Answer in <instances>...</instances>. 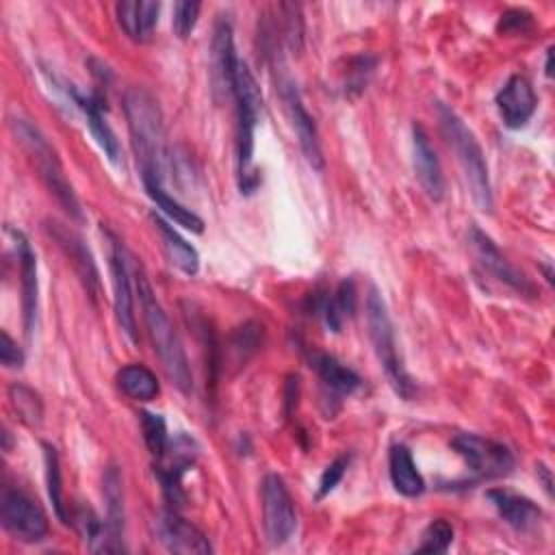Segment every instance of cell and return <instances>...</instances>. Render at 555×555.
<instances>
[{
    "label": "cell",
    "instance_id": "obj_21",
    "mask_svg": "<svg viewBox=\"0 0 555 555\" xmlns=\"http://www.w3.org/2000/svg\"><path fill=\"white\" fill-rule=\"evenodd\" d=\"M486 496L496 509V514L516 531H531L533 527H538L542 518V509L522 494L494 488V490H488Z\"/></svg>",
    "mask_w": 555,
    "mask_h": 555
},
{
    "label": "cell",
    "instance_id": "obj_25",
    "mask_svg": "<svg viewBox=\"0 0 555 555\" xmlns=\"http://www.w3.org/2000/svg\"><path fill=\"white\" fill-rule=\"evenodd\" d=\"M104 501H106V535H108V553L124 551L121 533H124V490L121 477L115 466H108L104 473Z\"/></svg>",
    "mask_w": 555,
    "mask_h": 555
},
{
    "label": "cell",
    "instance_id": "obj_16",
    "mask_svg": "<svg viewBox=\"0 0 555 555\" xmlns=\"http://www.w3.org/2000/svg\"><path fill=\"white\" fill-rule=\"evenodd\" d=\"M46 230L59 243V247L65 251V256L69 258L74 271L78 273L87 295L95 301L100 297V273H98L95 260H93L89 247L85 245V241L74 230H69L67 225H63L59 221H48Z\"/></svg>",
    "mask_w": 555,
    "mask_h": 555
},
{
    "label": "cell",
    "instance_id": "obj_2",
    "mask_svg": "<svg viewBox=\"0 0 555 555\" xmlns=\"http://www.w3.org/2000/svg\"><path fill=\"white\" fill-rule=\"evenodd\" d=\"M124 113L141 176H154L163 180L167 145L158 100L143 87H130L124 93Z\"/></svg>",
    "mask_w": 555,
    "mask_h": 555
},
{
    "label": "cell",
    "instance_id": "obj_1",
    "mask_svg": "<svg viewBox=\"0 0 555 555\" xmlns=\"http://www.w3.org/2000/svg\"><path fill=\"white\" fill-rule=\"evenodd\" d=\"M134 280H137L139 304H141V310H143V321H145L147 336L152 340L154 353L158 356V360H160L167 377L171 379V384L180 392L189 395L193 390V373H191V364H189L186 351L182 347V340H180L173 323L169 321L165 308L156 299L141 264L134 271Z\"/></svg>",
    "mask_w": 555,
    "mask_h": 555
},
{
    "label": "cell",
    "instance_id": "obj_9",
    "mask_svg": "<svg viewBox=\"0 0 555 555\" xmlns=\"http://www.w3.org/2000/svg\"><path fill=\"white\" fill-rule=\"evenodd\" d=\"M195 457L197 442L186 434H178L173 440L169 438L167 451L156 460L154 473L160 481L163 496L171 509H178L186 499L182 490V475L195 464Z\"/></svg>",
    "mask_w": 555,
    "mask_h": 555
},
{
    "label": "cell",
    "instance_id": "obj_12",
    "mask_svg": "<svg viewBox=\"0 0 555 555\" xmlns=\"http://www.w3.org/2000/svg\"><path fill=\"white\" fill-rule=\"evenodd\" d=\"M278 85H280V95H282V102L286 106L288 119H291V124L295 128L301 154H304V158L308 160V165L312 169L321 171L325 160H323V150H321V141H319V132H317L314 119L308 113V108L304 106L301 93H299L297 85L291 78L284 76V78L278 80Z\"/></svg>",
    "mask_w": 555,
    "mask_h": 555
},
{
    "label": "cell",
    "instance_id": "obj_19",
    "mask_svg": "<svg viewBox=\"0 0 555 555\" xmlns=\"http://www.w3.org/2000/svg\"><path fill=\"white\" fill-rule=\"evenodd\" d=\"M7 232L15 241V251H17V262H20V288H22V317H24V332L30 338L37 321V258L35 251L28 243V238L13 228H7Z\"/></svg>",
    "mask_w": 555,
    "mask_h": 555
},
{
    "label": "cell",
    "instance_id": "obj_33",
    "mask_svg": "<svg viewBox=\"0 0 555 555\" xmlns=\"http://www.w3.org/2000/svg\"><path fill=\"white\" fill-rule=\"evenodd\" d=\"M453 542V527L451 522L442 520V518H436L431 520L423 535H421V544L416 546L418 553H444Z\"/></svg>",
    "mask_w": 555,
    "mask_h": 555
},
{
    "label": "cell",
    "instance_id": "obj_15",
    "mask_svg": "<svg viewBox=\"0 0 555 555\" xmlns=\"http://www.w3.org/2000/svg\"><path fill=\"white\" fill-rule=\"evenodd\" d=\"M156 538L169 553L182 555H208L212 551L208 538L186 518L178 514V509L163 512L156 522Z\"/></svg>",
    "mask_w": 555,
    "mask_h": 555
},
{
    "label": "cell",
    "instance_id": "obj_36",
    "mask_svg": "<svg viewBox=\"0 0 555 555\" xmlns=\"http://www.w3.org/2000/svg\"><path fill=\"white\" fill-rule=\"evenodd\" d=\"M531 26H533L531 13H527L525 9H509L499 20V33H505V35L527 33Z\"/></svg>",
    "mask_w": 555,
    "mask_h": 555
},
{
    "label": "cell",
    "instance_id": "obj_18",
    "mask_svg": "<svg viewBox=\"0 0 555 555\" xmlns=\"http://www.w3.org/2000/svg\"><path fill=\"white\" fill-rule=\"evenodd\" d=\"M67 95L72 98V102L82 111L85 119H87V126H89V132L91 137L98 141V145L102 147V152L108 156L111 163H119V141L115 137V132L111 130L106 117H104V111H106V102L102 100V95L95 91V93H82L78 91L74 85H67L65 87Z\"/></svg>",
    "mask_w": 555,
    "mask_h": 555
},
{
    "label": "cell",
    "instance_id": "obj_17",
    "mask_svg": "<svg viewBox=\"0 0 555 555\" xmlns=\"http://www.w3.org/2000/svg\"><path fill=\"white\" fill-rule=\"evenodd\" d=\"M494 104H496V111L501 115V121L512 128V130H518L522 128L531 115L535 113V93H533V87L531 82L520 76V74H514L509 76V80L499 89L496 98H494Z\"/></svg>",
    "mask_w": 555,
    "mask_h": 555
},
{
    "label": "cell",
    "instance_id": "obj_10",
    "mask_svg": "<svg viewBox=\"0 0 555 555\" xmlns=\"http://www.w3.org/2000/svg\"><path fill=\"white\" fill-rule=\"evenodd\" d=\"M2 527L20 542H39L48 533L43 509L22 490H4L0 501Z\"/></svg>",
    "mask_w": 555,
    "mask_h": 555
},
{
    "label": "cell",
    "instance_id": "obj_38",
    "mask_svg": "<svg viewBox=\"0 0 555 555\" xmlns=\"http://www.w3.org/2000/svg\"><path fill=\"white\" fill-rule=\"evenodd\" d=\"M538 475H542V479H544V488H546V492L551 494V473H548V468H546L544 464H540V466H538Z\"/></svg>",
    "mask_w": 555,
    "mask_h": 555
},
{
    "label": "cell",
    "instance_id": "obj_26",
    "mask_svg": "<svg viewBox=\"0 0 555 555\" xmlns=\"http://www.w3.org/2000/svg\"><path fill=\"white\" fill-rule=\"evenodd\" d=\"M150 219H152V223H154V228H156V232L163 241V249H165L169 262L176 269H180L182 273L195 275L197 269H199V256H197L195 247L191 243H186L160 215L152 212Z\"/></svg>",
    "mask_w": 555,
    "mask_h": 555
},
{
    "label": "cell",
    "instance_id": "obj_31",
    "mask_svg": "<svg viewBox=\"0 0 555 555\" xmlns=\"http://www.w3.org/2000/svg\"><path fill=\"white\" fill-rule=\"evenodd\" d=\"M43 464H46V483H48V496L52 503V509L56 514V518L67 525L69 514L63 501V479H61V464H59V453L52 444L43 442Z\"/></svg>",
    "mask_w": 555,
    "mask_h": 555
},
{
    "label": "cell",
    "instance_id": "obj_22",
    "mask_svg": "<svg viewBox=\"0 0 555 555\" xmlns=\"http://www.w3.org/2000/svg\"><path fill=\"white\" fill-rule=\"evenodd\" d=\"M117 22L121 30L132 39V41H147L152 37V30L158 22L160 13V2L152 0H124L117 2L115 7Z\"/></svg>",
    "mask_w": 555,
    "mask_h": 555
},
{
    "label": "cell",
    "instance_id": "obj_37",
    "mask_svg": "<svg viewBox=\"0 0 555 555\" xmlns=\"http://www.w3.org/2000/svg\"><path fill=\"white\" fill-rule=\"evenodd\" d=\"M0 362L7 366V369H20L24 364V353L22 349L17 347V343L9 336L7 330H2L0 334Z\"/></svg>",
    "mask_w": 555,
    "mask_h": 555
},
{
    "label": "cell",
    "instance_id": "obj_11",
    "mask_svg": "<svg viewBox=\"0 0 555 555\" xmlns=\"http://www.w3.org/2000/svg\"><path fill=\"white\" fill-rule=\"evenodd\" d=\"M468 243L473 247L477 262L481 264V269L486 273H490L494 280H499L507 288L516 291L518 295H525L531 299L538 297V291L531 284V280L525 273H520L512 262H507V258L501 254V249L494 245V241L486 232H481L477 225L470 228Z\"/></svg>",
    "mask_w": 555,
    "mask_h": 555
},
{
    "label": "cell",
    "instance_id": "obj_30",
    "mask_svg": "<svg viewBox=\"0 0 555 555\" xmlns=\"http://www.w3.org/2000/svg\"><path fill=\"white\" fill-rule=\"evenodd\" d=\"M9 401L20 421L28 427H39L43 421V403L41 397L26 384H11L9 386Z\"/></svg>",
    "mask_w": 555,
    "mask_h": 555
},
{
    "label": "cell",
    "instance_id": "obj_6",
    "mask_svg": "<svg viewBox=\"0 0 555 555\" xmlns=\"http://www.w3.org/2000/svg\"><path fill=\"white\" fill-rule=\"evenodd\" d=\"M11 126H13L15 137L20 139V143L26 147V152L35 160L37 171H39L43 184L48 186V191L54 195V199L63 206L65 212H69V217L82 219L78 197L67 180V176L63 173L61 160H59L54 147L48 143V139L39 132L37 126H33L26 119H13Z\"/></svg>",
    "mask_w": 555,
    "mask_h": 555
},
{
    "label": "cell",
    "instance_id": "obj_32",
    "mask_svg": "<svg viewBox=\"0 0 555 555\" xmlns=\"http://www.w3.org/2000/svg\"><path fill=\"white\" fill-rule=\"evenodd\" d=\"M139 416H141V431H143L145 447L158 460L167 451V444H169L167 423L160 414H154V412H141Z\"/></svg>",
    "mask_w": 555,
    "mask_h": 555
},
{
    "label": "cell",
    "instance_id": "obj_39",
    "mask_svg": "<svg viewBox=\"0 0 555 555\" xmlns=\"http://www.w3.org/2000/svg\"><path fill=\"white\" fill-rule=\"evenodd\" d=\"M551 59H553V48H548V50H546V67H544V69H546V76H551V74H553V69H551V65H553V63H551Z\"/></svg>",
    "mask_w": 555,
    "mask_h": 555
},
{
    "label": "cell",
    "instance_id": "obj_7",
    "mask_svg": "<svg viewBox=\"0 0 555 555\" xmlns=\"http://www.w3.org/2000/svg\"><path fill=\"white\" fill-rule=\"evenodd\" d=\"M451 449L464 460L470 473L468 483L507 477L514 470L512 451L496 440L477 434H455L451 438Z\"/></svg>",
    "mask_w": 555,
    "mask_h": 555
},
{
    "label": "cell",
    "instance_id": "obj_5",
    "mask_svg": "<svg viewBox=\"0 0 555 555\" xmlns=\"http://www.w3.org/2000/svg\"><path fill=\"white\" fill-rule=\"evenodd\" d=\"M366 325H369V338L373 343L379 366L388 377V384L401 399H412L416 395V384L403 366L397 338H395V325L390 321L384 297L375 288H371L366 297Z\"/></svg>",
    "mask_w": 555,
    "mask_h": 555
},
{
    "label": "cell",
    "instance_id": "obj_24",
    "mask_svg": "<svg viewBox=\"0 0 555 555\" xmlns=\"http://www.w3.org/2000/svg\"><path fill=\"white\" fill-rule=\"evenodd\" d=\"M388 473L392 488L403 496H421L425 492V479L418 473L410 449L401 442L392 444L388 451Z\"/></svg>",
    "mask_w": 555,
    "mask_h": 555
},
{
    "label": "cell",
    "instance_id": "obj_8",
    "mask_svg": "<svg viewBox=\"0 0 555 555\" xmlns=\"http://www.w3.org/2000/svg\"><path fill=\"white\" fill-rule=\"evenodd\" d=\"M262 525L271 546L288 542L297 529L295 503L278 473H269L262 479Z\"/></svg>",
    "mask_w": 555,
    "mask_h": 555
},
{
    "label": "cell",
    "instance_id": "obj_28",
    "mask_svg": "<svg viewBox=\"0 0 555 555\" xmlns=\"http://www.w3.org/2000/svg\"><path fill=\"white\" fill-rule=\"evenodd\" d=\"M143 186L147 191V195L154 199V204L169 217L173 219L178 225L191 230V232H202L204 230V221L202 217H197L191 208H184L180 202H176L165 189H163V180L154 178V176H141Z\"/></svg>",
    "mask_w": 555,
    "mask_h": 555
},
{
    "label": "cell",
    "instance_id": "obj_23",
    "mask_svg": "<svg viewBox=\"0 0 555 555\" xmlns=\"http://www.w3.org/2000/svg\"><path fill=\"white\" fill-rule=\"evenodd\" d=\"M310 366L317 371L323 388L334 399L349 397L360 386V377L356 375V371H351L349 366H345L338 358H334L330 353L312 351L310 353Z\"/></svg>",
    "mask_w": 555,
    "mask_h": 555
},
{
    "label": "cell",
    "instance_id": "obj_35",
    "mask_svg": "<svg viewBox=\"0 0 555 555\" xmlns=\"http://www.w3.org/2000/svg\"><path fill=\"white\" fill-rule=\"evenodd\" d=\"M349 466V455H338L336 460H332L325 470L321 473V479H319V488H317V499H323L327 496L343 479L345 470Z\"/></svg>",
    "mask_w": 555,
    "mask_h": 555
},
{
    "label": "cell",
    "instance_id": "obj_20",
    "mask_svg": "<svg viewBox=\"0 0 555 555\" xmlns=\"http://www.w3.org/2000/svg\"><path fill=\"white\" fill-rule=\"evenodd\" d=\"M412 165L416 180L427 197L440 202L444 195V176L440 169V160L429 143V137L421 124L412 126Z\"/></svg>",
    "mask_w": 555,
    "mask_h": 555
},
{
    "label": "cell",
    "instance_id": "obj_14",
    "mask_svg": "<svg viewBox=\"0 0 555 555\" xmlns=\"http://www.w3.org/2000/svg\"><path fill=\"white\" fill-rule=\"evenodd\" d=\"M232 22L228 15L219 17L212 30L210 41V85L215 95H232L234 85V72L238 65V56L234 50V37H232Z\"/></svg>",
    "mask_w": 555,
    "mask_h": 555
},
{
    "label": "cell",
    "instance_id": "obj_3",
    "mask_svg": "<svg viewBox=\"0 0 555 555\" xmlns=\"http://www.w3.org/2000/svg\"><path fill=\"white\" fill-rule=\"evenodd\" d=\"M232 98L236 102V176L241 193L249 195L260 184V176L254 169V132L262 111V93L260 87L249 72L245 61H238L234 72Z\"/></svg>",
    "mask_w": 555,
    "mask_h": 555
},
{
    "label": "cell",
    "instance_id": "obj_27",
    "mask_svg": "<svg viewBox=\"0 0 555 555\" xmlns=\"http://www.w3.org/2000/svg\"><path fill=\"white\" fill-rule=\"evenodd\" d=\"M356 284L351 278L343 280L334 293H327L321 297V304H319V310L323 314V321L325 325L332 330V332H340L345 321L353 317L356 312Z\"/></svg>",
    "mask_w": 555,
    "mask_h": 555
},
{
    "label": "cell",
    "instance_id": "obj_4",
    "mask_svg": "<svg viewBox=\"0 0 555 555\" xmlns=\"http://www.w3.org/2000/svg\"><path fill=\"white\" fill-rule=\"evenodd\" d=\"M438 119H440L442 134L449 147L455 152V158L464 171L475 206L483 212H490L494 206L492 184H490V173H488L486 156L479 141L475 139L473 130L457 117V113L451 111L447 104H438Z\"/></svg>",
    "mask_w": 555,
    "mask_h": 555
},
{
    "label": "cell",
    "instance_id": "obj_13",
    "mask_svg": "<svg viewBox=\"0 0 555 555\" xmlns=\"http://www.w3.org/2000/svg\"><path fill=\"white\" fill-rule=\"evenodd\" d=\"M108 245H111V275H113V308L119 327L130 340H137V321H134V306H132V278H130V262L124 243L106 230Z\"/></svg>",
    "mask_w": 555,
    "mask_h": 555
},
{
    "label": "cell",
    "instance_id": "obj_29",
    "mask_svg": "<svg viewBox=\"0 0 555 555\" xmlns=\"http://www.w3.org/2000/svg\"><path fill=\"white\" fill-rule=\"evenodd\" d=\"M117 386L134 401H152L158 395V379L143 364H126L119 369Z\"/></svg>",
    "mask_w": 555,
    "mask_h": 555
},
{
    "label": "cell",
    "instance_id": "obj_34",
    "mask_svg": "<svg viewBox=\"0 0 555 555\" xmlns=\"http://www.w3.org/2000/svg\"><path fill=\"white\" fill-rule=\"evenodd\" d=\"M197 15H199V2L182 0L173 4V30L180 39H186L193 33L197 24Z\"/></svg>",
    "mask_w": 555,
    "mask_h": 555
}]
</instances>
